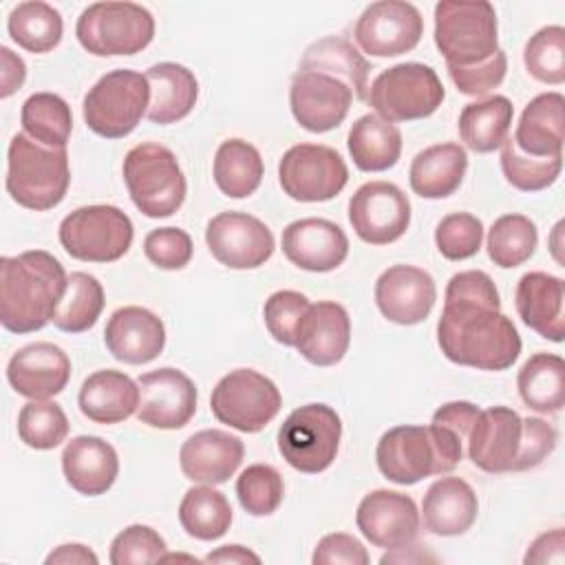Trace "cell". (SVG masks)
<instances>
[{"instance_id":"28","label":"cell","mask_w":565,"mask_h":565,"mask_svg":"<svg viewBox=\"0 0 565 565\" xmlns=\"http://www.w3.org/2000/svg\"><path fill=\"white\" fill-rule=\"evenodd\" d=\"M565 282L558 276L545 271H527L519 278L514 291V305L519 318L525 327L534 329L539 335L563 342L565 320H563Z\"/></svg>"},{"instance_id":"40","label":"cell","mask_w":565,"mask_h":565,"mask_svg":"<svg viewBox=\"0 0 565 565\" xmlns=\"http://www.w3.org/2000/svg\"><path fill=\"white\" fill-rule=\"evenodd\" d=\"M7 29L11 40L29 53L53 51L64 33L62 15L55 7L42 0L20 2L11 9Z\"/></svg>"},{"instance_id":"3","label":"cell","mask_w":565,"mask_h":565,"mask_svg":"<svg viewBox=\"0 0 565 565\" xmlns=\"http://www.w3.org/2000/svg\"><path fill=\"white\" fill-rule=\"evenodd\" d=\"M71 183L66 148H49L18 132L7 152V192L9 196L35 212L62 203Z\"/></svg>"},{"instance_id":"26","label":"cell","mask_w":565,"mask_h":565,"mask_svg":"<svg viewBox=\"0 0 565 565\" xmlns=\"http://www.w3.org/2000/svg\"><path fill=\"white\" fill-rule=\"evenodd\" d=\"M243 455L245 446L238 437L218 428H205L183 441L179 466L185 479L216 486L225 483L238 470Z\"/></svg>"},{"instance_id":"34","label":"cell","mask_w":565,"mask_h":565,"mask_svg":"<svg viewBox=\"0 0 565 565\" xmlns=\"http://www.w3.org/2000/svg\"><path fill=\"white\" fill-rule=\"evenodd\" d=\"M347 146L355 168L362 172H384L402 154V132L395 124L366 113L353 121Z\"/></svg>"},{"instance_id":"47","label":"cell","mask_w":565,"mask_h":565,"mask_svg":"<svg viewBox=\"0 0 565 565\" xmlns=\"http://www.w3.org/2000/svg\"><path fill=\"white\" fill-rule=\"evenodd\" d=\"M285 483L280 472L267 463L247 466L236 479L241 508L252 516H269L282 503Z\"/></svg>"},{"instance_id":"22","label":"cell","mask_w":565,"mask_h":565,"mask_svg":"<svg viewBox=\"0 0 565 565\" xmlns=\"http://www.w3.org/2000/svg\"><path fill=\"white\" fill-rule=\"evenodd\" d=\"M282 254L305 271H333L349 256V238L327 218H298L282 230Z\"/></svg>"},{"instance_id":"13","label":"cell","mask_w":565,"mask_h":565,"mask_svg":"<svg viewBox=\"0 0 565 565\" xmlns=\"http://www.w3.org/2000/svg\"><path fill=\"white\" fill-rule=\"evenodd\" d=\"M424 33V18L415 4L404 0H380L369 4L353 29V40L371 57H397L413 51Z\"/></svg>"},{"instance_id":"41","label":"cell","mask_w":565,"mask_h":565,"mask_svg":"<svg viewBox=\"0 0 565 565\" xmlns=\"http://www.w3.org/2000/svg\"><path fill=\"white\" fill-rule=\"evenodd\" d=\"M24 132L49 148H66L73 130L71 106L55 93H33L22 104Z\"/></svg>"},{"instance_id":"29","label":"cell","mask_w":565,"mask_h":565,"mask_svg":"<svg viewBox=\"0 0 565 565\" xmlns=\"http://www.w3.org/2000/svg\"><path fill=\"white\" fill-rule=\"evenodd\" d=\"M477 512L472 486L459 477H441L426 490L419 519L435 536H459L472 527Z\"/></svg>"},{"instance_id":"50","label":"cell","mask_w":565,"mask_h":565,"mask_svg":"<svg viewBox=\"0 0 565 565\" xmlns=\"http://www.w3.org/2000/svg\"><path fill=\"white\" fill-rule=\"evenodd\" d=\"M163 536L150 525H128L110 543V563L113 565H146L159 563L166 554Z\"/></svg>"},{"instance_id":"31","label":"cell","mask_w":565,"mask_h":565,"mask_svg":"<svg viewBox=\"0 0 565 565\" xmlns=\"http://www.w3.org/2000/svg\"><path fill=\"white\" fill-rule=\"evenodd\" d=\"M150 104L146 117L152 124L168 126L188 117L199 97V82L190 68L177 62H159L146 71Z\"/></svg>"},{"instance_id":"38","label":"cell","mask_w":565,"mask_h":565,"mask_svg":"<svg viewBox=\"0 0 565 565\" xmlns=\"http://www.w3.org/2000/svg\"><path fill=\"white\" fill-rule=\"evenodd\" d=\"M263 157L245 139H225L216 154L212 174L216 181V188L230 196V199H245L254 194L263 181Z\"/></svg>"},{"instance_id":"12","label":"cell","mask_w":565,"mask_h":565,"mask_svg":"<svg viewBox=\"0 0 565 565\" xmlns=\"http://www.w3.org/2000/svg\"><path fill=\"white\" fill-rule=\"evenodd\" d=\"M282 192L300 203H320L338 196L347 181L349 168L340 152L322 143H296L278 163Z\"/></svg>"},{"instance_id":"10","label":"cell","mask_w":565,"mask_h":565,"mask_svg":"<svg viewBox=\"0 0 565 565\" xmlns=\"http://www.w3.org/2000/svg\"><path fill=\"white\" fill-rule=\"evenodd\" d=\"M342 422L327 404H305L287 415L278 430V450L298 472L327 470L340 448Z\"/></svg>"},{"instance_id":"48","label":"cell","mask_w":565,"mask_h":565,"mask_svg":"<svg viewBox=\"0 0 565 565\" xmlns=\"http://www.w3.org/2000/svg\"><path fill=\"white\" fill-rule=\"evenodd\" d=\"M483 223L468 212H452L435 227V245L448 260L472 258L481 249Z\"/></svg>"},{"instance_id":"55","label":"cell","mask_w":565,"mask_h":565,"mask_svg":"<svg viewBox=\"0 0 565 565\" xmlns=\"http://www.w3.org/2000/svg\"><path fill=\"white\" fill-rule=\"evenodd\" d=\"M525 565H545V563H554V565H563L565 563V530L563 527H554L550 532L539 534L525 556H523Z\"/></svg>"},{"instance_id":"35","label":"cell","mask_w":565,"mask_h":565,"mask_svg":"<svg viewBox=\"0 0 565 565\" xmlns=\"http://www.w3.org/2000/svg\"><path fill=\"white\" fill-rule=\"evenodd\" d=\"M514 106L503 95L470 102L459 113V137L475 152H492L508 139Z\"/></svg>"},{"instance_id":"17","label":"cell","mask_w":565,"mask_h":565,"mask_svg":"<svg viewBox=\"0 0 565 565\" xmlns=\"http://www.w3.org/2000/svg\"><path fill=\"white\" fill-rule=\"evenodd\" d=\"M137 419L150 428H183L196 413V386L179 369L163 366L139 375Z\"/></svg>"},{"instance_id":"7","label":"cell","mask_w":565,"mask_h":565,"mask_svg":"<svg viewBox=\"0 0 565 565\" xmlns=\"http://www.w3.org/2000/svg\"><path fill=\"white\" fill-rule=\"evenodd\" d=\"M150 86L146 75L130 68H115L102 75L84 97V121L104 139L130 135L148 113Z\"/></svg>"},{"instance_id":"42","label":"cell","mask_w":565,"mask_h":565,"mask_svg":"<svg viewBox=\"0 0 565 565\" xmlns=\"http://www.w3.org/2000/svg\"><path fill=\"white\" fill-rule=\"evenodd\" d=\"M102 309H104L102 282L86 271H73L66 280L64 296L51 322L60 331L84 333L90 327H95Z\"/></svg>"},{"instance_id":"51","label":"cell","mask_w":565,"mask_h":565,"mask_svg":"<svg viewBox=\"0 0 565 565\" xmlns=\"http://www.w3.org/2000/svg\"><path fill=\"white\" fill-rule=\"evenodd\" d=\"M192 252V238L181 227H157L143 238V254L159 269H183Z\"/></svg>"},{"instance_id":"54","label":"cell","mask_w":565,"mask_h":565,"mask_svg":"<svg viewBox=\"0 0 565 565\" xmlns=\"http://www.w3.org/2000/svg\"><path fill=\"white\" fill-rule=\"evenodd\" d=\"M313 565H366L369 563V552L362 545V541H358L353 534L347 532H333L327 534L318 541L313 556H311Z\"/></svg>"},{"instance_id":"36","label":"cell","mask_w":565,"mask_h":565,"mask_svg":"<svg viewBox=\"0 0 565 565\" xmlns=\"http://www.w3.org/2000/svg\"><path fill=\"white\" fill-rule=\"evenodd\" d=\"M298 71H318L333 75L347 82L358 99H366L369 95V62L344 38L327 35L313 42L305 51Z\"/></svg>"},{"instance_id":"59","label":"cell","mask_w":565,"mask_h":565,"mask_svg":"<svg viewBox=\"0 0 565 565\" xmlns=\"http://www.w3.org/2000/svg\"><path fill=\"white\" fill-rule=\"evenodd\" d=\"M435 561H437L435 554H430L426 547L415 545V543L393 547L380 558L382 565H386V563H435Z\"/></svg>"},{"instance_id":"20","label":"cell","mask_w":565,"mask_h":565,"mask_svg":"<svg viewBox=\"0 0 565 565\" xmlns=\"http://www.w3.org/2000/svg\"><path fill=\"white\" fill-rule=\"evenodd\" d=\"M437 300L433 276L415 265H393L375 280V305L395 324H419Z\"/></svg>"},{"instance_id":"14","label":"cell","mask_w":565,"mask_h":565,"mask_svg":"<svg viewBox=\"0 0 565 565\" xmlns=\"http://www.w3.org/2000/svg\"><path fill=\"white\" fill-rule=\"evenodd\" d=\"M349 223L369 245L395 243L411 225V201L395 183L369 181L349 201Z\"/></svg>"},{"instance_id":"24","label":"cell","mask_w":565,"mask_h":565,"mask_svg":"<svg viewBox=\"0 0 565 565\" xmlns=\"http://www.w3.org/2000/svg\"><path fill=\"white\" fill-rule=\"evenodd\" d=\"M104 342L115 360L124 364H148L166 347V327L150 309L128 305L108 318Z\"/></svg>"},{"instance_id":"60","label":"cell","mask_w":565,"mask_h":565,"mask_svg":"<svg viewBox=\"0 0 565 565\" xmlns=\"http://www.w3.org/2000/svg\"><path fill=\"white\" fill-rule=\"evenodd\" d=\"M205 563H232V565H243V563H260V556L254 554L252 550L243 547V545H221L214 552H210L205 558Z\"/></svg>"},{"instance_id":"33","label":"cell","mask_w":565,"mask_h":565,"mask_svg":"<svg viewBox=\"0 0 565 565\" xmlns=\"http://www.w3.org/2000/svg\"><path fill=\"white\" fill-rule=\"evenodd\" d=\"M563 106L561 93L536 95L521 113L514 146L527 157H563Z\"/></svg>"},{"instance_id":"9","label":"cell","mask_w":565,"mask_h":565,"mask_svg":"<svg viewBox=\"0 0 565 565\" xmlns=\"http://www.w3.org/2000/svg\"><path fill=\"white\" fill-rule=\"evenodd\" d=\"M60 243L71 258L84 263L119 260L132 245V221L115 205H84L60 223Z\"/></svg>"},{"instance_id":"37","label":"cell","mask_w":565,"mask_h":565,"mask_svg":"<svg viewBox=\"0 0 565 565\" xmlns=\"http://www.w3.org/2000/svg\"><path fill=\"white\" fill-rule=\"evenodd\" d=\"M516 388L527 408L552 415L565 404V362L556 353L530 355L516 375Z\"/></svg>"},{"instance_id":"53","label":"cell","mask_w":565,"mask_h":565,"mask_svg":"<svg viewBox=\"0 0 565 565\" xmlns=\"http://www.w3.org/2000/svg\"><path fill=\"white\" fill-rule=\"evenodd\" d=\"M521 446L514 459L512 472L536 468L543 459H547L556 448V430L541 417H525L521 419Z\"/></svg>"},{"instance_id":"16","label":"cell","mask_w":565,"mask_h":565,"mask_svg":"<svg viewBox=\"0 0 565 565\" xmlns=\"http://www.w3.org/2000/svg\"><path fill=\"white\" fill-rule=\"evenodd\" d=\"M205 243L212 256L230 269H256L276 249L274 234L260 218L232 210L210 218Z\"/></svg>"},{"instance_id":"56","label":"cell","mask_w":565,"mask_h":565,"mask_svg":"<svg viewBox=\"0 0 565 565\" xmlns=\"http://www.w3.org/2000/svg\"><path fill=\"white\" fill-rule=\"evenodd\" d=\"M479 406L472 402H448L444 406H439L433 415V424L446 426L450 428L463 444L468 439V433L479 415Z\"/></svg>"},{"instance_id":"58","label":"cell","mask_w":565,"mask_h":565,"mask_svg":"<svg viewBox=\"0 0 565 565\" xmlns=\"http://www.w3.org/2000/svg\"><path fill=\"white\" fill-rule=\"evenodd\" d=\"M46 565H97V554L82 543H64L55 547L46 558Z\"/></svg>"},{"instance_id":"39","label":"cell","mask_w":565,"mask_h":565,"mask_svg":"<svg viewBox=\"0 0 565 565\" xmlns=\"http://www.w3.org/2000/svg\"><path fill=\"white\" fill-rule=\"evenodd\" d=\"M179 523L192 539L216 541L232 525V505L223 492L203 483L183 494L179 503Z\"/></svg>"},{"instance_id":"19","label":"cell","mask_w":565,"mask_h":565,"mask_svg":"<svg viewBox=\"0 0 565 565\" xmlns=\"http://www.w3.org/2000/svg\"><path fill=\"white\" fill-rule=\"evenodd\" d=\"M419 510L415 501L397 490H371L362 497L355 525L364 539L384 550L413 543L419 532Z\"/></svg>"},{"instance_id":"18","label":"cell","mask_w":565,"mask_h":565,"mask_svg":"<svg viewBox=\"0 0 565 565\" xmlns=\"http://www.w3.org/2000/svg\"><path fill=\"white\" fill-rule=\"evenodd\" d=\"M353 90L347 82L318 73L298 71L289 86V106L294 119L309 132H329L349 115Z\"/></svg>"},{"instance_id":"57","label":"cell","mask_w":565,"mask_h":565,"mask_svg":"<svg viewBox=\"0 0 565 565\" xmlns=\"http://www.w3.org/2000/svg\"><path fill=\"white\" fill-rule=\"evenodd\" d=\"M0 60H2V73H0V97L13 95L26 77V66L20 55H15L9 46H0Z\"/></svg>"},{"instance_id":"4","label":"cell","mask_w":565,"mask_h":565,"mask_svg":"<svg viewBox=\"0 0 565 565\" xmlns=\"http://www.w3.org/2000/svg\"><path fill=\"white\" fill-rule=\"evenodd\" d=\"M121 170L128 194L141 214L166 218L183 205L188 183L170 148L154 141L137 143L126 152Z\"/></svg>"},{"instance_id":"6","label":"cell","mask_w":565,"mask_h":565,"mask_svg":"<svg viewBox=\"0 0 565 565\" xmlns=\"http://www.w3.org/2000/svg\"><path fill=\"white\" fill-rule=\"evenodd\" d=\"M75 35L90 55H135L152 42L154 18L135 2H95L79 13Z\"/></svg>"},{"instance_id":"11","label":"cell","mask_w":565,"mask_h":565,"mask_svg":"<svg viewBox=\"0 0 565 565\" xmlns=\"http://www.w3.org/2000/svg\"><path fill=\"white\" fill-rule=\"evenodd\" d=\"M278 386L254 369H236L223 375L210 397V408L221 424L241 433L263 430L280 411Z\"/></svg>"},{"instance_id":"2","label":"cell","mask_w":565,"mask_h":565,"mask_svg":"<svg viewBox=\"0 0 565 565\" xmlns=\"http://www.w3.org/2000/svg\"><path fill=\"white\" fill-rule=\"evenodd\" d=\"M66 271L44 252L29 249L0 258V322L11 333L44 329L64 296Z\"/></svg>"},{"instance_id":"1","label":"cell","mask_w":565,"mask_h":565,"mask_svg":"<svg viewBox=\"0 0 565 565\" xmlns=\"http://www.w3.org/2000/svg\"><path fill=\"white\" fill-rule=\"evenodd\" d=\"M499 309V291L486 271L468 269L455 274L446 285L437 322L441 353L461 366L481 371L510 369L521 353V335Z\"/></svg>"},{"instance_id":"5","label":"cell","mask_w":565,"mask_h":565,"mask_svg":"<svg viewBox=\"0 0 565 565\" xmlns=\"http://www.w3.org/2000/svg\"><path fill=\"white\" fill-rule=\"evenodd\" d=\"M497 11L486 0L435 4V44L446 64L475 66L499 51Z\"/></svg>"},{"instance_id":"30","label":"cell","mask_w":565,"mask_h":565,"mask_svg":"<svg viewBox=\"0 0 565 565\" xmlns=\"http://www.w3.org/2000/svg\"><path fill=\"white\" fill-rule=\"evenodd\" d=\"M77 404L95 424H119L137 413L139 384L121 371L102 369L82 382Z\"/></svg>"},{"instance_id":"52","label":"cell","mask_w":565,"mask_h":565,"mask_svg":"<svg viewBox=\"0 0 565 565\" xmlns=\"http://www.w3.org/2000/svg\"><path fill=\"white\" fill-rule=\"evenodd\" d=\"M446 66H448V75L459 93L479 97V95H486L492 88L501 86V82L505 79V71H508V57L499 49L494 55H490L488 60H483L475 66H452V64H446Z\"/></svg>"},{"instance_id":"44","label":"cell","mask_w":565,"mask_h":565,"mask_svg":"<svg viewBox=\"0 0 565 565\" xmlns=\"http://www.w3.org/2000/svg\"><path fill=\"white\" fill-rule=\"evenodd\" d=\"M18 435L29 448L51 450L68 435L66 413L57 402L31 399L20 408Z\"/></svg>"},{"instance_id":"23","label":"cell","mask_w":565,"mask_h":565,"mask_svg":"<svg viewBox=\"0 0 565 565\" xmlns=\"http://www.w3.org/2000/svg\"><path fill=\"white\" fill-rule=\"evenodd\" d=\"M11 388L29 399H49L62 393L71 380V360L53 342H31L20 347L9 364Z\"/></svg>"},{"instance_id":"32","label":"cell","mask_w":565,"mask_h":565,"mask_svg":"<svg viewBox=\"0 0 565 565\" xmlns=\"http://www.w3.org/2000/svg\"><path fill=\"white\" fill-rule=\"evenodd\" d=\"M468 154L455 143H435L415 154L408 181L411 190L422 199H446L455 194L466 177Z\"/></svg>"},{"instance_id":"25","label":"cell","mask_w":565,"mask_h":565,"mask_svg":"<svg viewBox=\"0 0 565 565\" xmlns=\"http://www.w3.org/2000/svg\"><path fill=\"white\" fill-rule=\"evenodd\" d=\"M351 320L342 305L320 300L309 305L296 331L298 353L316 366H333L349 351Z\"/></svg>"},{"instance_id":"46","label":"cell","mask_w":565,"mask_h":565,"mask_svg":"<svg viewBox=\"0 0 565 565\" xmlns=\"http://www.w3.org/2000/svg\"><path fill=\"white\" fill-rule=\"evenodd\" d=\"M523 64L527 73L543 84L565 82V29L550 24L539 29L523 49Z\"/></svg>"},{"instance_id":"43","label":"cell","mask_w":565,"mask_h":565,"mask_svg":"<svg viewBox=\"0 0 565 565\" xmlns=\"http://www.w3.org/2000/svg\"><path fill=\"white\" fill-rule=\"evenodd\" d=\"M539 243L534 221L523 214H503L488 230V256L497 267L512 269L530 260Z\"/></svg>"},{"instance_id":"15","label":"cell","mask_w":565,"mask_h":565,"mask_svg":"<svg viewBox=\"0 0 565 565\" xmlns=\"http://www.w3.org/2000/svg\"><path fill=\"white\" fill-rule=\"evenodd\" d=\"M375 461L380 472L397 486H413L430 475L448 472L428 426L388 428L377 441Z\"/></svg>"},{"instance_id":"21","label":"cell","mask_w":565,"mask_h":565,"mask_svg":"<svg viewBox=\"0 0 565 565\" xmlns=\"http://www.w3.org/2000/svg\"><path fill=\"white\" fill-rule=\"evenodd\" d=\"M521 415L508 406H490L479 411L468 433L470 461L490 475L512 472L521 446Z\"/></svg>"},{"instance_id":"8","label":"cell","mask_w":565,"mask_h":565,"mask_svg":"<svg viewBox=\"0 0 565 565\" xmlns=\"http://www.w3.org/2000/svg\"><path fill=\"white\" fill-rule=\"evenodd\" d=\"M444 84L437 73L419 62H404L382 71L369 86V104L375 115L391 121L430 117L444 102Z\"/></svg>"},{"instance_id":"45","label":"cell","mask_w":565,"mask_h":565,"mask_svg":"<svg viewBox=\"0 0 565 565\" xmlns=\"http://www.w3.org/2000/svg\"><path fill=\"white\" fill-rule=\"evenodd\" d=\"M563 168V157H527L512 137L501 143V170L505 181L521 192H539L550 188Z\"/></svg>"},{"instance_id":"49","label":"cell","mask_w":565,"mask_h":565,"mask_svg":"<svg viewBox=\"0 0 565 565\" xmlns=\"http://www.w3.org/2000/svg\"><path fill=\"white\" fill-rule=\"evenodd\" d=\"M309 305H311L309 298L300 291H294V289L274 291L265 300V307H263V318H265V327H267L269 335L285 347H294L296 331H298L300 320L305 318Z\"/></svg>"},{"instance_id":"27","label":"cell","mask_w":565,"mask_h":565,"mask_svg":"<svg viewBox=\"0 0 565 565\" xmlns=\"http://www.w3.org/2000/svg\"><path fill=\"white\" fill-rule=\"evenodd\" d=\"M66 483L86 497L108 492L119 475L117 450L95 435H77L62 450Z\"/></svg>"}]
</instances>
